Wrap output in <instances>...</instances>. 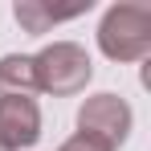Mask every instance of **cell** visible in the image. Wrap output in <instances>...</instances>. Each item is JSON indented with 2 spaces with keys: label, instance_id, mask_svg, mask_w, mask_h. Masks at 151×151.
<instances>
[{
  "label": "cell",
  "instance_id": "1",
  "mask_svg": "<svg viewBox=\"0 0 151 151\" xmlns=\"http://www.w3.org/2000/svg\"><path fill=\"white\" fill-rule=\"evenodd\" d=\"M98 45L110 61H143L151 53V8L135 0L106 8L98 25Z\"/></svg>",
  "mask_w": 151,
  "mask_h": 151
},
{
  "label": "cell",
  "instance_id": "6",
  "mask_svg": "<svg viewBox=\"0 0 151 151\" xmlns=\"http://www.w3.org/2000/svg\"><path fill=\"white\" fill-rule=\"evenodd\" d=\"M0 94H37V74H33V57L25 53H8L0 57Z\"/></svg>",
  "mask_w": 151,
  "mask_h": 151
},
{
  "label": "cell",
  "instance_id": "2",
  "mask_svg": "<svg viewBox=\"0 0 151 151\" xmlns=\"http://www.w3.org/2000/svg\"><path fill=\"white\" fill-rule=\"evenodd\" d=\"M33 74H37V90H45V94H78V90H86L94 65L82 45L57 41L33 57Z\"/></svg>",
  "mask_w": 151,
  "mask_h": 151
},
{
  "label": "cell",
  "instance_id": "3",
  "mask_svg": "<svg viewBox=\"0 0 151 151\" xmlns=\"http://www.w3.org/2000/svg\"><path fill=\"white\" fill-rule=\"evenodd\" d=\"M78 135L94 139L102 151H114L131 135V106L119 94H94L78 110Z\"/></svg>",
  "mask_w": 151,
  "mask_h": 151
},
{
  "label": "cell",
  "instance_id": "5",
  "mask_svg": "<svg viewBox=\"0 0 151 151\" xmlns=\"http://www.w3.org/2000/svg\"><path fill=\"white\" fill-rule=\"evenodd\" d=\"M90 8V0H82V4H70V8H57V4H45V0H17V25L25 29V33H49L53 25H61V21H74Z\"/></svg>",
  "mask_w": 151,
  "mask_h": 151
},
{
  "label": "cell",
  "instance_id": "4",
  "mask_svg": "<svg viewBox=\"0 0 151 151\" xmlns=\"http://www.w3.org/2000/svg\"><path fill=\"white\" fill-rule=\"evenodd\" d=\"M41 139V110L25 94H0V151H21Z\"/></svg>",
  "mask_w": 151,
  "mask_h": 151
}]
</instances>
